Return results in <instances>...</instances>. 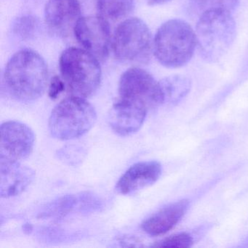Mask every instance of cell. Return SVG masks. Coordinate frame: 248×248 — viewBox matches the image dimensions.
Returning a JSON list of instances; mask_svg holds the SVG:
<instances>
[{
  "instance_id": "14",
  "label": "cell",
  "mask_w": 248,
  "mask_h": 248,
  "mask_svg": "<svg viewBox=\"0 0 248 248\" xmlns=\"http://www.w3.org/2000/svg\"><path fill=\"white\" fill-rule=\"evenodd\" d=\"M189 202L182 200L169 204L148 217L141 228L151 236L165 234L173 229L186 213Z\"/></svg>"
},
{
  "instance_id": "7",
  "label": "cell",
  "mask_w": 248,
  "mask_h": 248,
  "mask_svg": "<svg viewBox=\"0 0 248 248\" xmlns=\"http://www.w3.org/2000/svg\"><path fill=\"white\" fill-rule=\"evenodd\" d=\"M119 98L140 106L148 111L164 103L160 83L151 74L139 67L130 68L119 82Z\"/></svg>"
},
{
  "instance_id": "5",
  "label": "cell",
  "mask_w": 248,
  "mask_h": 248,
  "mask_svg": "<svg viewBox=\"0 0 248 248\" xmlns=\"http://www.w3.org/2000/svg\"><path fill=\"white\" fill-rule=\"evenodd\" d=\"M97 114L85 98L72 96L61 101L52 111L49 130L59 140L78 139L88 133L96 122Z\"/></svg>"
},
{
  "instance_id": "3",
  "label": "cell",
  "mask_w": 248,
  "mask_h": 248,
  "mask_svg": "<svg viewBox=\"0 0 248 248\" xmlns=\"http://www.w3.org/2000/svg\"><path fill=\"white\" fill-rule=\"evenodd\" d=\"M195 33L202 57L206 62L215 63L222 59L233 45L236 23L229 11H207L200 16Z\"/></svg>"
},
{
  "instance_id": "18",
  "label": "cell",
  "mask_w": 248,
  "mask_h": 248,
  "mask_svg": "<svg viewBox=\"0 0 248 248\" xmlns=\"http://www.w3.org/2000/svg\"><path fill=\"white\" fill-rule=\"evenodd\" d=\"M193 6L201 14L214 10L229 11L236 9L239 0H190Z\"/></svg>"
},
{
  "instance_id": "16",
  "label": "cell",
  "mask_w": 248,
  "mask_h": 248,
  "mask_svg": "<svg viewBox=\"0 0 248 248\" xmlns=\"http://www.w3.org/2000/svg\"><path fill=\"white\" fill-rule=\"evenodd\" d=\"M133 0H97L99 16L108 22L126 18L133 11Z\"/></svg>"
},
{
  "instance_id": "10",
  "label": "cell",
  "mask_w": 248,
  "mask_h": 248,
  "mask_svg": "<svg viewBox=\"0 0 248 248\" xmlns=\"http://www.w3.org/2000/svg\"><path fill=\"white\" fill-rule=\"evenodd\" d=\"M81 17L78 0H48L45 9L47 28L55 35L66 37L75 31Z\"/></svg>"
},
{
  "instance_id": "22",
  "label": "cell",
  "mask_w": 248,
  "mask_h": 248,
  "mask_svg": "<svg viewBox=\"0 0 248 248\" xmlns=\"http://www.w3.org/2000/svg\"><path fill=\"white\" fill-rule=\"evenodd\" d=\"M36 21L31 16H24L20 18L15 25V31L20 37L29 38L34 33Z\"/></svg>"
},
{
  "instance_id": "4",
  "label": "cell",
  "mask_w": 248,
  "mask_h": 248,
  "mask_svg": "<svg viewBox=\"0 0 248 248\" xmlns=\"http://www.w3.org/2000/svg\"><path fill=\"white\" fill-rule=\"evenodd\" d=\"M59 68L66 89L72 96L89 98L101 82L99 60L83 48L69 47L62 53Z\"/></svg>"
},
{
  "instance_id": "6",
  "label": "cell",
  "mask_w": 248,
  "mask_h": 248,
  "mask_svg": "<svg viewBox=\"0 0 248 248\" xmlns=\"http://www.w3.org/2000/svg\"><path fill=\"white\" fill-rule=\"evenodd\" d=\"M111 46L116 57L125 63H148L154 53L150 30L138 18H127L117 27Z\"/></svg>"
},
{
  "instance_id": "15",
  "label": "cell",
  "mask_w": 248,
  "mask_h": 248,
  "mask_svg": "<svg viewBox=\"0 0 248 248\" xmlns=\"http://www.w3.org/2000/svg\"><path fill=\"white\" fill-rule=\"evenodd\" d=\"M164 103L176 104L184 99L191 91V81L184 75H172L159 82Z\"/></svg>"
},
{
  "instance_id": "13",
  "label": "cell",
  "mask_w": 248,
  "mask_h": 248,
  "mask_svg": "<svg viewBox=\"0 0 248 248\" xmlns=\"http://www.w3.org/2000/svg\"><path fill=\"white\" fill-rule=\"evenodd\" d=\"M35 172L21 162H0V195L16 197L24 192L34 181Z\"/></svg>"
},
{
  "instance_id": "24",
  "label": "cell",
  "mask_w": 248,
  "mask_h": 248,
  "mask_svg": "<svg viewBox=\"0 0 248 248\" xmlns=\"http://www.w3.org/2000/svg\"><path fill=\"white\" fill-rule=\"evenodd\" d=\"M120 243L122 244L123 246L125 247H138L140 246L139 245V241L138 240L137 238L132 237V236H124V237L122 238L120 241Z\"/></svg>"
},
{
  "instance_id": "23",
  "label": "cell",
  "mask_w": 248,
  "mask_h": 248,
  "mask_svg": "<svg viewBox=\"0 0 248 248\" xmlns=\"http://www.w3.org/2000/svg\"><path fill=\"white\" fill-rule=\"evenodd\" d=\"M66 85L62 78L54 76L50 80L48 88V95L52 100H56L59 98L62 93L66 89Z\"/></svg>"
},
{
  "instance_id": "12",
  "label": "cell",
  "mask_w": 248,
  "mask_h": 248,
  "mask_svg": "<svg viewBox=\"0 0 248 248\" xmlns=\"http://www.w3.org/2000/svg\"><path fill=\"white\" fill-rule=\"evenodd\" d=\"M162 174V166L156 161L135 164L119 179L116 186L117 192L130 195L155 184Z\"/></svg>"
},
{
  "instance_id": "9",
  "label": "cell",
  "mask_w": 248,
  "mask_h": 248,
  "mask_svg": "<svg viewBox=\"0 0 248 248\" xmlns=\"http://www.w3.org/2000/svg\"><path fill=\"white\" fill-rule=\"evenodd\" d=\"M75 37L83 49L99 61L108 57L111 46L109 24L100 16L82 17L74 31Z\"/></svg>"
},
{
  "instance_id": "8",
  "label": "cell",
  "mask_w": 248,
  "mask_h": 248,
  "mask_svg": "<svg viewBox=\"0 0 248 248\" xmlns=\"http://www.w3.org/2000/svg\"><path fill=\"white\" fill-rule=\"evenodd\" d=\"M34 131L24 123L8 121L1 125L0 162H21L32 153Z\"/></svg>"
},
{
  "instance_id": "20",
  "label": "cell",
  "mask_w": 248,
  "mask_h": 248,
  "mask_svg": "<svg viewBox=\"0 0 248 248\" xmlns=\"http://www.w3.org/2000/svg\"><path fill=\"white\" fill-rule=\"evenodd\" d=\"M193 244V239L186 233H178L156 242L152 247L156 248H188Z\"/></svg>"
},
{
  "instance_id": "21",
  "label": "cell",
  "mask_w": 248,
  "mask_h": 248,
  "mask_svg": "<svg viewBox=\"0 0 248 248\" xmlns=\"http://www.w3.org/2000/svg\"><path fill=\"white\" fill-rule=\"evenodd\" d=\"M58 156L61 160L69 164L77 165L82 161L83 158V151L81 148L76 146H65L58 152Z\"/></svg>"
},
{
  "instance_id": "27",
  "label": "cell",
  "mask_w": 248,
  "mask_h": 248,
  "mask_svg": "<svg viewBox=\"0 0 248 248\" xmlns=\"http://www.w3.org/2000/svg\"><path fill=\"white\" fill-rule=\"evenodd\" d=\"M247 246H248V241H247Z\"/></svg>"
},
{
  "instance_id": "26",
  "label": "cell",
  "mask_w": 248,
  "mask_h": 248,
  "mask_svg": "<svg viewBox=\"0 0 248 248\" xmlns=\"http://www.w3.org/2000/svg\"><path fill=\"white\" fill-rule=\"evenodd\" d=\"M23 229H24V232H25V233H31V231H32L33 229L32 225L30 224V223H26V224L24 225Z\"/></svg>"
},
{
  "instance_id": "11",
  "label": "cell",
  "mask_w": 248,
  "mask_h": 248,
  "mask_svg": "<svg viewBox=\"0 0 248 248\" xmlns=\"http://www.w3.org/2000/svg\"><path fill=\"white\" fill-rule=\"evenodd\" d=\"M148 110L140 106L119 98L108 114V124L120 136H129L142 127Z\"/></svg>"
},
{
  "instance_id": "1",
  "label": "cell",
  "mask_w": 248,
  "mask_h": 248,
  "mask_svg": "<svg viewBox=\"0 0 248 248\" xmlns=\"http://www.w3.org/2000/svg\"><path fill=\"white\" fill-rule=\"evenodd\" d=\"M4 78L8 91L17 100L30 102L44 94L48 82V69L37 52L22 50L7 63Z\"/></svg>"
},
{
  "instance_id": "19",
  "label": "cell",
  "mask_w": 248,
  "mask_h": 248,
  "mask_svg": "<svg viewBox=\"0 0 248 248\" xmlns=\"http://www.w3.org/2000/svg\"><path fill=\"white\" fill-rule=\"evenodd\" d=\"M79 212L81 213H90L98 211L103 207L101 200L95 194L91 192H83L78 194Z\"/></svg>"
},
{
  "instance_id": "25",
  "label": "cell",
  "mask_w": 248,
  "mask_h": 248,
  "mask_svg": "<svg viewBox=\"0 0 248 248\" xmlns=\"http://www.w3.org/2000/svg\"><path fill=\"white\" fill-rule=\"evenodd\" d=\"M168 1L170 0H148V2L152 5H162Z\"/></svg>"
},
{
  "instance_id": "17",
  "label": "cell",
  "mask_w": 248,
  "mask_h": 248,
  "mask_svg": "<svg viewBox=\"0 0 248 248\" xmlns=\"http://www.w3.org/2000/svg\"><path fill=\"white\" fill-rule=\"evenodd\" d=\"M79 212L78 195H65L49 203L39 213L40 218H62L73 212Z\"/></svg>"
},
{
  "instance_id": "2",
  "label": "cell",
  "mask_w": 248,
  "mask_h": 248,
  "mask_svg": "<svg viewBox=\"0 0 248 248\" xmlns=\"http://www.w3.org/2000/svg\"><path fill=\"white\" fill-rule=\"evenodd\" d=\"M197 47L195 31L184 20L164 23L154 38V55L162 66L170 69L185 66Z\"/></svg>"
}]
</instances>
